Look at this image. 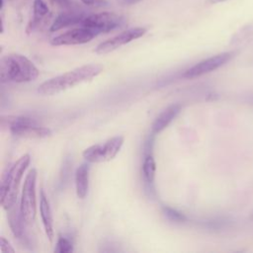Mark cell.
Here are the masks:
<instances>
[{
  "label": "cell",
  "instance_id": "2e32d148",
  "mask_svg": "<svg viewBox=\"0 0 253 253\" xmlns=\"http://www.w3.org/2000/svg\"><path fill=\"white\" fill-rule=\"evenodd\" d=\"M156 173V162L152 153L144 154L142 163V176L143 180L147 185H152L155 179Z\"/></svg>",
  "mask_w": 253,
  "mask_h": 253
},
{
  "label": "cell",
  "instance_id": "7c38bea8",
  "mask_svg": "<svg viewBox=\"0 0 253 253\" xmlns=\"http://www.w3.org/2000/svg\"><path fill=\"white\" fill-rule=\"evenodd\" d=\"M182 110L181 104H172L163 110L154 120L151 126V133L158 134L164 130Z\"/></svg>",
  "mask_w": 253,
  "mask_h": 253
},
{
  "label": "cell",
  "instance_id": "d6986e66",
  "mask_svg": "<svg viewBox=\"0 0 253 253\" xmlns=\"http://www.w3.org/2000/svg\"><path fill=\"white\" fill-rule=\"evenodd\" d=\"M163 211L165 213V215L171 219V220H174V221H184L186 219V216L181 213L180 211L172 209V208H169V207H163Z\"/></svg>",
  "mask_w": 253,
  "mask_h": 253
},
{
  "label": "cell",
  "instance_id": "44dd1931",
  "mask_svg": "<svg viewBox=\"0 0 253 253\" xmlns=\"http://www.w3.org/2000/svg\"><path fill=\"white\" fill-rule=\"evenodd\" d=\"M83 4L87 6H104L107 4L106 0H80Z\"/></svg>",
  "mask_w": 253,
  "mask_h": 253
},
{
  "label": "cell",
  "instance_id": "ba28073f",
  "mask_svg": "<svg viewBox=\"0 0 253 253\" xmlns=\"http://www.w3.org/2000/svg\"><path fill=\"white\" fill-rule=\"evenodd\" d=\"M234 54V51H225L203 59L200 62L193 65L192 67L188 68L183 73V77L187 79H194L203 76L207 73H210L211 71H214L219 67L223 66L224 64H226L228 61H230Z\"/></svg>",
  "mask_w": 253,
  "mask_h": 253
},
{
  "label": "cell",
  "instance_id": "9a60e30c",
  "mask_svg": "<svg viewBox=\"0 0 253 253\" xmlns=\"http://www.w3.org/2000/svg\"><path fill=\"white\" fill-rule=\"evenodd\" d=\"M89 173L90 165L89 162L82 163L75 172V189L77 197L84 199L87 196L89 189Z\"/></svg>",
  "mask_w": 253,
  "mask_h": 253
},
{
  "label": "cell",
  "instance_id": "484cf974",
  "mask_svg": "<svg viewBox=\"0 0 253 253\" xmlns=\"http://www.w3.org/2000/svg\"><path fill=\"white\" fill-rule=\"evenodd\" d=\"M50 3H55V0H49Z\"/></svg>",
  "mask_w": 253,
  "mask_h": 253
},
{
  "label": "cell",
  "instance_id": "3957f363",
  "mask_svg": "<svg viewBox=\"0 0 253 253\" xmlns=\"http://www.w3.org/2000/svg\"><path fill=\"white\" fill-rule=\"evenodd\" d=\"M30 162V154H24L2 176L0 192L1 205L4 210L8 211L16 205L19 186Z\"/></svg>",
  "mask_w": 253,
  "mask_h": 253
},
{
  "label": "cell",
  "instance_id": "d4e9b609",
  "mask_svg": "<svg viewBox=\"0 0 253 253\" xmlns=\"http://www.w3.org/2000/svg\"><path fill=\"white\" fill-rule=\"evenodd\" d=\"M250 102H251V103H253V95H251V96H250Z\"/></svg>",
  "mask_w": 253,
  "mask_h": 253
},
{
  "label": "cell",
  "instance_id": "4fadbf2b",
  "mask_svg": "<svg viewBox=\"0 0 253 253\" xmlns=\"http://www.w3.org/2000/svg\"><path fill=\"white\" fill-rule=\"evenodd\" d=\"M40 212H41V217H42L45 235L48 241L51 243L54 237L53 219H52V213L49 206V201L43 190L41 191V195H40Z\"/></svg>",
  "mask_w": 253,
  "mask_h": 253
},
{
  "label": "cell",
  "instance_id": "e0dca14e",
  "mask_svg": "<svg viewBox=\"0 0 253 253\" xmlns=\"http://www.w3.org/2000/svg\"><path fill=\"white\" fill-rule=\"evenodd\" d=\"M73 251L72 242L66 237L59 236L56 242V246L54 248V252L57 253H69Z\"/></svg>",
  "mask_w": 253,
  "mask_h": 253
},
{
  "label": "cell",
  "instance_id": "ffe728a7",
  "mask_svg": "<svg viewBox=\"0 0 253 253\" xmlns=\"http://www.w3.org/2000/svg\"><path fill=\"white\" fill-rule=\"evenodd\" d=\"M0 240H1L0 247H1L2 253H14L15 252V249L12 247L11 243L5 237H1Z\"/></svg>",
  "mask_w": 253,
  "mask_h": 253
},
{
  "label": "cell",
  "instance_id": "cb8c5ba5",
  "mask_svg": "<svg viewBox=\"0 0 253 253\" xmlns=\"http://www.w3.org/2000/svg\"><path fill=\"white\" fill-rule=\"evenodd\" d=\"M3 7H4V0H0V10L1 11L3 10Z\"/></svg>",
  "mask_w": 253,
  "mask_h": 253
},
{
  "label": "cell",
  "instance_id": "8992f818",
  "mask_svg": "<svg viewBox=\"0 0 253 253\" xmlns=\"http://www.w3.org/2000/svg\"><path fill=\"white\" fill-rule=\"evenodd\" d=\"M125 137L123 135H116L104 143H98L86 148L82 155L83 158L89 163H102L114 159L120 152Z\"/></svg>",
  "mask_w": 253,
  "mask_h": 253
},
{
  "label": "cell",
  "instance_id": "7a4b0ae2",
  "mask_svg": "<svg viewBox=\"0 0 253 253\" xmlns=\"http://www.w3.org/2000/svg\"><path fill=\"white\" fill-rule=\"evenodd\" d=\"M40 75L36 65L25 55L9 53L0 60L1 82L25 83L36 80Z\"/></svg>",
  "mask_w": 253,
  "mask_h": 253
},
{
  "label": "cell",
  "instance_id": "8fae6325",
  "mask_svg": "<svg viewBox=\"0 0 253 253\" xmlns=\"http://www.w3.org/2000/svg\"><path fill=\"white\" fill-rule=\"evenodd\" d=\"M86 18V15L83 10L74 9L72 6L68 8L67 11L60 13L50 25V32H57L61 29L75 26L77 24H82L83 20Z\"/></svg>",
  "mask_w": 253,
  "mask_h": 253
},
{
  "label": "cell",
  "instance_id": "5b68a950",
  "mask_svg": "<svg viewBox=\"0 0 253 253\" xmlns=\"http://www.w3.org/2000/svg\"><path fill=\"white\" fill-rule=\"evenodd\" d=\"M37 170L31 169L26 175L24 185L22 188L20 211L28 225H31L36 220L37 215V197H36V184H37Z\"/></svg>",
  "mask_w": 253,
  "mask_h": 253
},
{
  "label": "cell",
  "instance_id": "603a6c76",
  "mask_svg": "<svg viewBox=\"0 0 253 253\" xmlns=\"http://www.w3.org/2000/svg\"><path fill=\"white\" fill-rule=\"evenodd\" d=\"M224 1H227V0H207V2L210 4H216V3H221Z\"/></svg>",
  "mask_w": 253,
  "mask_h": 253
},
{
  "label": "cell",
  "instance_id": "5bb4252c",
  "mask_svg": "<svg viewBox=\"0 0 253 253\" xmlns=\"http://www.w3.org/2000/svg\"><path fill=\"white\" fill-rule=\"evenodd\" d=\"M49 9L43 0H34L33 2V18L27 26V33L31 34L38 30L45 21Z\"/></svg>",
  "mask_w": 253,
  "mask_h": 253
},
{
  "label": "cell",
  "instance_id": "277c9868",
  "mask_svg": "<svg viewBox=\"0 0 253 253\" xmlns=\"http://www.w3.org/2000/svg\"><path fill=\"white\" fill-rule=\"evenodd\" d=\"M2 126H8L12 134L33 139L45 138L51 134V130L48 127L42 126L35 119L29 117H2Z\"/></svg>",
  "mask_w": 253,
  "mask_h": 253
},
{
  "label": "cell",
  "instance_id": "6da1fadb",
  "mask_svg": "<svg viewBox=\"0 0 253 253\" xmlns=\"http://www.w3.org/2000/svg\"><path fill=\"white\" fill-rule=\"evenodd\" d=\"M102 71L103 67L99 64L82 65L42 82L39 86L38 92L43 96H53L81 83L91 81Z\"/></svg>",
  "mask_w": 253,
  "mask_h": 253
},
{
  "label": "cell",
  "instance_id": "ac0fdd59",
  "mask_svg": "<svg viewBox=\"0 0 253 253\" xmlns=\"http://www.w3.org/2000/svg\"><path fill=\"white\" fill-rule=\"evenodd\" d=\"M253 35V24H247L246 26L242 27L232 38L233 42H240L243 41Z\"/></svg>",
  "mask_w": 253,
  "mask_h": 253
},
{
  "label": "cell",
  "instance_id": "30bf717a",
  "mask_svg": "<svg viewBox=\"0 0 253 253\" xmlns=\"http://www.w3.org/2000/svg\"><path fill=\"white\" fill-rule=\"evenodd\" d=\"M98 35L91 29L81 26L80 28L71 29L63 34H60L50 40V44L59 45H76L83 44L92 41Z\"/></svg>",
  "mask_w": 253,
  "mask_h": 253
},
{
  "label": "cell",
  "instance_id": "52a82bcc",
  "mask_svg": "<svg viewBox=\"0 0 253 253\" xmlns=\"http://www.w3.org/2000/svg\"><path fill=\"white\" fill-rule=\"evenodd\" d=\"M126 24V19L114 12H101L86 16L81 26L93 30L97 35L110 33L121 29Z\"/></svg>",
  "mask_w": 253,
  "mask_h": 253
},
{
  "label": "cell",
  "instance_id": "9c48e42d",
  "mask_svg": "<svg viewBox=\"0 0 253 253\" xmlns=\"http://www.w3.org/2000/svg\"><path fill=\"white\" fill-rule=\"evenodd\" d=\"M146 32H147L146 28H142V27L128 29V30L124 31L121 34L99 43L97 45L95 51L98 54H106V53L112 52V51L118 49L119 47H121L136 39L141 38L142 36L145 35Z\"/></svg>",
  "mask_w": 253,
  "mask_h": 253
},
{
  "label": "cell",
  "instance_id": "7402d4cb",
  "mask_svg": "<svg viewBox=\"0 0 253 253\" xmlns=\"http://www.w3.org/2000/svg\"><path fill=\"white\" fill-rule=\"evenodd\" d=\"M141 0H120V3L122 5H126V6H129V5H133L136 4L138 2H140Z\"/></svg>",
  "mask_w": 253,
  "mask_h": 253
}]
</instances>
